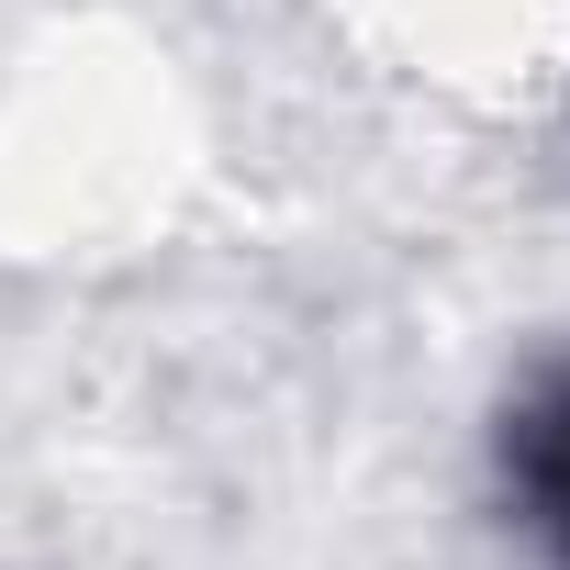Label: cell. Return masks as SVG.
Returning a JSON list of instances; mask_svg holds the SVG:
<instances>
[{
  "label": "cell",
  "mask_w": 570,
  "mask_h": 570,
  "mask_svg": "<svg viewBox=\"0 0 570 570\" xmlns=\"http://www.w3.org/2000/svg\"><path fill=\"white\" fill-rule=\"evenodd\" d=\"M481 481L537 570H570V347H537L481 425Z\"/></svg>",
  "instance_id": "cell-1"
}]
</instances>
